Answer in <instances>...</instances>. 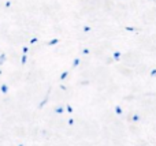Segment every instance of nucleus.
<instances>
[{"label":"nucleus","mask_w":156,"mask_h":146,"mask_svg":"<svg viewBox=\"0 0 156 146\" xmlns=\"http://www.w3.org/2000/svg\"><path fill=\"white\" fill-rule=\"evenodd\" d=\"M114 109H115V114L116 115H122V114H123V109H122L119 105H115V108H114Z\"/></svg>","instance_id":"nucleus-1"},{"label":"nucleus","mask_w":156,"mask_h":146,"mask_svg":"<svg viewBox=\"0 0 156 146\" xmlns=\"http://www.w3.org/2000/svg\"><path fill=\"white\" fill-rule=\"evenodd\" d=\"M121 56H122V53L119 51L114 52V59H115V60H121Z\"/></svg>","instance_id":"nucleus-2"},{"label":"nucleus","mask_w":156,"mask_h":146,"mask_svg":"<svg viewBox=\"0 0 156 146\" xmlns=\"http://www.w3.org/2000/svg\"><path fill=\"white\" fill-rule=\"evenodd\" d=\"M63 111H65L63 107H56V108H55V112H56V114H63Z\"/></svg>","instance_id":"nucleus-3"},{"label":"nucleus","mask_w":156,"mask_h":146,"mask_svg":"<svg viewBox=\"0 0 156 146\" xmlns=\"http://www.w3.org/2000/svg\"><path fill=\"white\" fill-rule=\"evenodd\" d=\"M58 42H59V40H58V38H54V40H51L48 42V45H56Z\"/></svg>","instance_id":"nucleus-4"},{"label":"nucleus","mask_w":156,"mask_h":146,"mask_svg":"<svg viewBox=\"0 0 156 146\" xmlns=\"http://www.w3.org/2000/svg\"><path fill=\"white\" fill-rule=\"evenodd\" d=\"M67 75H69V71H65V73H62V75H60V79H62V81H65V79L67 78Z\"/></svg>","instance_id":"nucleus-5"},{"label":"nucleus","mask_w":156,"mask_h":146,"mask_svg":"<svg viewBox=\"0 0 156 146\" xmlns=\"http://www.w3.org/2000/svg\"><path fill=\"white\" fill-rule=\"evenodd\" d=\"M132 120H133V122H138V120H140V115H133Z\"/></svg>","instance_id":"nucleus-6"},{"label":"nucleus","mask_w":156,"mask_h":146,"mask_svg":"<svg viewBox=\"0 0 156 146\" xmlns=\"http://www.w3.org/2000/svg\"><path fill=\"white\" fill-rule=\"evenodd\" d=\"M2 92L3 93H7L8 92V86H7V85H2Z\"/></svg>","instance_id":"nucleus-7"},{"label":"nucleus","mask_w":156,"mask_h":146,"mask_svg":"<svg viewBox=\"0 0 156 146\" xmlns=\"http://www.w3.org/2000/svg\"><path fill=\"white\" fill-rule=\"evenodd\" d=\"M80 66V59H74L73 62V67H78Z\"/></svg>","instance_id":"nucleus-8"},{"label":"nucleus","mask_w":156,"mask_h":146,"mask_svg":"<svg viewBox=\"0 0 156 146\" xmlns=\"http://www.w3.org/2000/svg\"><path fill=\"white\" fill-rule=\"evenodd\" d=\"M126 30L127 32H136V29L134 27H132V26H126Z\"/></svg>","instance_id":"nucleus-9"},{"label":"nucleus","mask_w":156,"mask_h":146,"mask_svg":"<svg viewBox=\"0 0 156 146\" xmlns=\"http://www.w3.org/2000/svg\"><path fill=\"white\" fill-rule=\"evenodd\" d=\"M83 32H85V33L90 32V26H85V27H83Z\"/></svg>","instance_id":"nucleus-10"},{"label":"nucleus","mask_w":156,"mask_h":146,"mask_svg":"<svg viewBox=\"0 0 156 146\" xmlns=\"http://www.w3.org/2000/svg\"><path fill=\"white\" fill-rule=\"evenodd\" d=\"M66 109H67V112H70V114H71V112H73V107H70V105H67V107H66Z\"/></svg>","instance_id":"nucleus-11"},{"label":"nucleus","mask_w":156,"mask_h":146,"mask_svg":"<svg viewBox=\"0 0 156 146\" xmlns=\"http://www.w3.org/2000/svg\"><path fill=\"white\" fill-rule=\"evenodd\" d=\"M5 60V55H2V56H0V63H3Z\"/></svg>","instance_id":"nucleus-12"},{"label":"nucleus","mask_w":156,"mask_h":146,"mask_svg":"<svg viewBox=\"0 0 156 146\" xmlns=\"http://www.w3.org/2000/svg\"><path fill=\"white\" fill-rule=\"evenodd\" d=\"M151 76H156V68H154V70L151 71Z\"/></svg>","instance_id":"nucleus-13"},{"label":"nucleus","mask_w":156,"mask_h":146,"mask_svg":"<svg viewBox=\"0 0 156 146\" xmlns=\"http://www.w3.org/2000/svg\"><path fill=\"white\" fill-rule=\"evenodd\" d=\"M26 60H27V57H26V56L22 57V64H25V63H26Z\"/></svg>","instance_id":"nucleus-14"},{"label":"nucleus","mask_w":156,"mask_h":146,"mask_svg":"<svg viewBox=\"0 0 156 146\" xmlns=\"http://www.w3.org/2000/svg\"><path fill=\"white\" fill-rule=\"evenodd\" d=\"M82 53H83V55H88V53H89V49H83Z\"/></svg>","instance_id":"nucleus-15"},{"label":"nucleus","mask_w":156,"mask_h":146,"mask_svg":"<svg viewBox=\"0 0 156 146\" xmlns=\"http://www.w3.org/2000/svg\"><path fill=\"white\" fill-rule=\"evenodd\" d=\"M73 123H74V120H73V119H69V124L71 126V124H73Z\"/></svg>","instance_id":"nucleus-16"}]
</instances>
